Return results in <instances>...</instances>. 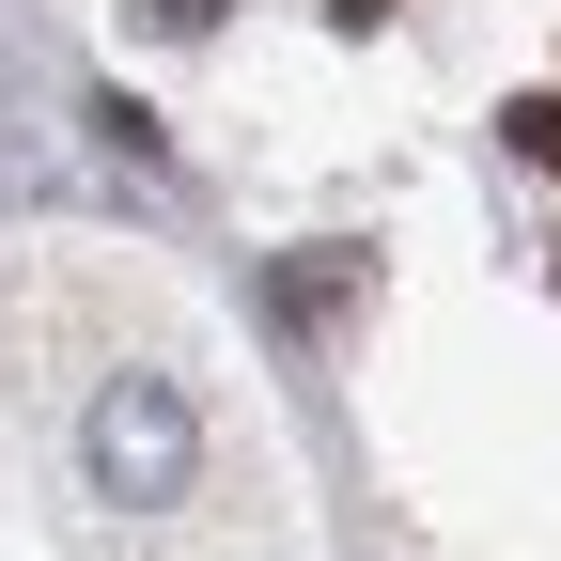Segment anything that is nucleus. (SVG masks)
Wrapping results in <instances>:
<instances>
[{"label":"nucleus","instance_id":"obj_1","mask_svg":"<svg viewBox=\"0 0 561 561\" xmlns=\"http://www.w3.org/2000/svg\"><path fill=\"white\" fill-rule=\"evenodd\" d=\"M79 453H94V500L172 515V500H187V468H203V421H187V390H172V375H110V390H94V421H79Z\"/></svg>","mask_w":561,"mask_h":561},{"label":"nucleus","instance_id":"obj_2","mask_svg":"<svg viewBox=\"0 0 561 561\" xmlns=\"http://www.w3.org/2000/svg\"><path fill=\"white\" fill-rule=\"evenodd\" d=\"M500 140H515V157L561 187V94H515V110H500Z\"/></svg>","mask_w":561,"mask_h":561},{"label":"nucleus","instance_id":"obj_3","mask_svg":"<svg viewBox=\"0 0 561 561\" xmlns=\"http://www.w3.org/2000/svg\"><path fill=\"white\" fill-rule=\"evenodd\" d=\"M140 16H157V32H203V16H219V0H140Z\"/></svg>","mask_w":561,"mask_h":561},{"label":"nucleus","instance_id":"obj_4","mask_svg":"<svg viewBox=\"0 0 561 561\" xmlns=\"http://www.w3.org/2000/svg\"><path fill=\"white\" fill-rule=\"evenodd\" d=\"M328 16H343V32H375V16H390V0H328Z\"/></svg>","mask_w":561,"mask_h":561}]
</instances>
